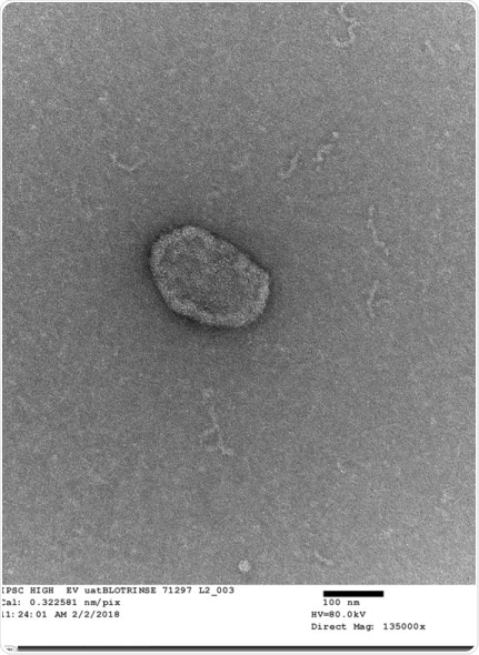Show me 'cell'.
<instances>
[{"instance_id":"6da1fadb","label":"cell","mask_w":479,"mask_h":655,"mask_svg":"<svg viewBox=\"0 0 479 655\" xmlns=\"http://www.w3.org/2000/svg\"><path fill=\"white\" fill-rule=\"evenodd\" d=\"M149 268L166 304L200 324L238 329L265 312L269 273L231 242L197 225L161 234Z\"/></svg>"}]
</instances>
